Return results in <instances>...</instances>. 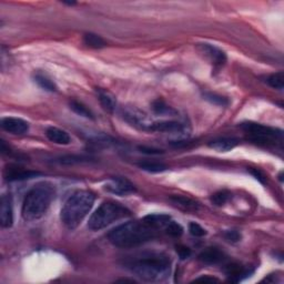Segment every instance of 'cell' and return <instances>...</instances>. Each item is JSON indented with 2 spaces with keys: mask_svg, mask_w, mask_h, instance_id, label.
Listing matches in <instances>:
<instances>
[{
  "mask_svg": "<svg viewBox=\"0 0 284 284\" xmlns=\"http://www.w3.org/2000/svg\"><path fill=\"white\" fill-rule=\"evenodd\" d=\"M46 137H47L50 141L53 142V143L57 144L66 145L71 142V138L70 136L68 135V132L56 127H49L48 129L46 130Z\"/></svg>",
  "mask_w": 284,
  "mask_h": 284,
  "instance_id": "14",
  "label": "cell"
},
{
  "mask_svg": "<svg viewBox=\"0 0 284 284\" xmlns=\"http://www.w3.org/2000/svg\"><path fill=\"white\" fill-rule=\"evenodd\" d=\"M70 109L73 112H76L77 114H79V116L81 117H85L88 119H95L94 113L91 112V110L87 108L84 103L77 101V100H71Z\"/></svg>",
  "mask_w": 284,
  "mask_h": 284,
  "instance_id": "22",
  "label": "cell"
},
{
  "mask_svg": "<svg viewBox=\"0 0 284 284\" xmlns=\"http://www.w3.org/2000/svg\"><path fill=\"white\" fill-rule=\"evenodd\" d=\"M253 271H250L248 269H244L243 267H241L240 264L232 263L229 264L226 269V273L229 278V280L232 282H239L241 280H243L244 278L250 277V274Z\"/></svg>",
  "mask_w": 284,
  "mask_h": 284,
  "instance_id": "15",
  "label": "cell"
},
{
  "mask_svg": "<svg viewBox=\"0 0 284 284\" xmlns=\"http://www.w3.org/2000/svg\"><path fill=\"white\" fill-rule=\"evenodd\" d=\"M130 215L131 211L125 205L114 202V201H106L100 204V207L91 215L88 228L93 231H99L107 228L111 223L130 217Z\"/></svg>",
  "mask_w": 284,
  "mask_h": 284,
  "instance_id": "5",
  "label": "cell"
},
{
  "mask_svg": "<svg viewBox=\"0 0 284 284\" xmlns=\"http://www.w3.org/2000/svg\"><path fill=\"white\" fill-rule=\"evenodd\" d=\"M203 97L205 100H208L210 103L215 104V106H220V107H226L229 104V99L226 97H222V95H217V94H212V93H205L203 95Z\"/></svg>",
  "mask_w": 284,
  "mask_h": 284,
  "instance_id": "25",
  "label": "cell"
},
{
  "mask_svg": "<svg viewBox=\"0 0 284 284\" xmlns=\"http://www.w3.org/2000/svg\"><path fill=\"white\" fill-rule=\"evenodd\" d=\"M239 144V140L236 138H218L210 141L209 146L218 152H228L235 149Z\"/></svg>",
  "mask_w": 284,
  "mask_h": 284,
  "instance_id": "16",
  "label": "cell"
},
{
  "mask_svg": "<svg viewBox=\"0 0 284 284\" xmlns=\"http://www.w3.org/2000/svg\"><path fill=\"white\" fill-rule=\"evenodd\" d=\"M95 195L87 190H79L72 193L61 209V221L69 230H75L84 221L93 208Z\"/></svg>",
  "mask_w": 284,
  "mask_h": 284,
  "instance_id": "4",
  "label": "cell"
},
{
  "mask_svg": "<svg viewBox=\"0 0 284 284\" xmlns=\"http://www.w3.org/2000/svg\"><path fill=\"white\" fill-rule=\"evenodd\" d=\"M171 202L176 205V207L180 208L185 211H196L199 209V204L190 198L182 195H173L170 198Z\"/></svg>",
  "mask_w": 284,
  "mask_h": 284,
  "instance_id": "18",
  "label": "cell"
},
{
  "mask_svg": "<svg viewBox=\"0 0 284 284\" xmlns=\"http://www.w3.org/2000/svg\"><path fill=\"white\" fill-rule=\"evenodd\" d=\"M139 168L141 170L146 171V172H151V173H159V172H163L166 171L168 167L166 164L160 163V162H150V161H144V162H140Z\"/></svg>",
  "mask_w": 284,
  "mask_h": 284,
  "instance_id": "23",
  "label": "cell"
},
{
  "mask_svg": "<svg viewBox=\"0 0 284 284\" xmlns=\"http://www.w3.org/2000/svg\"><path fill=\"white\" fill-rule=\"evenodd\" d=\"M196 282H218L217 279L214 278H209V277H201L199 279H196Z\"/></svg>",
  "mask_w": 284,
  "mask_h": 284,
  "instance_id": "35",
  "label": "cell"
},
{
  "mask_svg": "<svg viewBox=\"0 0 284 284\" xmlns=\"http://www.w3.org/2000/svg\"><path fill=\"white\" fill-rule=\"evenodd\" d=\"M54 198V188L49 182H40L31 188L22 202L21 214L26 221L43 218Z\"/></svg>",
  "mask_w": 284,
  "mask_h": 284,
  "instance_id": "3",
  "label": "cell"
},
{
  "mask_svg": "<svg viewBox=\"0 0 284 284\" xmlns=\"http://www.w3.org/2000/svg\"><path fill=\"white\" fill-rule=\"evenodd\" d=\"M166 232L168 233L169 236H171V237H180L182 235V232H183V229L182 227L180 226V224H178L177 222L175 221H171L169 222L168 226L166 227Z\"/></svg>",
  "mask_w": 284,
  "mask_h": 284,
  "instance_id": "28",
  "label": "cell"
},
{
  "mask_svg": "<svg viewBox=\"0 0 284 284\" xmlns=\"http://www.w3.org/2000/svg\"><path fill=\"white\" fill-rule=\"evenodd\" d=\"M106 189L110 193H113L116 195H128L136 192V188L132 183L127 180L126 178H112L106 183L104 186Z\"/></svg>",
  "mask_w": 284,
  "mask_h": 284,
  "instance_id": "7",
  "label": "cell"
},
{
  "mask_svg": "<svg viewBox=\"0 0 284 284\" xmlns=\"http://www.w3.org/2000/svg\"><path fill=\"white\" fill-rule=\"evenodd\" d=\"M231 198V193L227 190H221V191H218L215 192L214 194H212L211 196V201L212 203L215 205H223L226 204L229 200Z\"/></svg>",
  "mask_w": 284,
  "mask_h": 284,
  "instance_id": "26",
  "label": "cell"
},
{
  "mask_svg": "<svg viewBox=\"0 0 284 284\" xmlns=\"http://www.w3.org/2000/svg\"><path fill=\"white\" fill-rule=\"evenodd\" d=\"M185 130V126L178 121H160L150 123L148 131L167 132V134H178Z\"/></svg>",
  "mask_w": 284,
  "mask_h": 284,
  "instance_id": "12",
  "label": "cell"
},
{
  "mask_svg": "<svg viewBox=\"0 0 284 284\" xmlns=\"http://www.w3.org/2000/svg\"><path fill=\"white\" fill-rule=\"evenodd\" d=\"M201 51H202L205 56H207L212 63L217 66H222L227 61V56L221 49H219L210 44H201L200 46Z\"/></svg>",
  "mask_w": 284,
  "mask_h": 284,
  "instance_id": "11",
  "label": "cell"
},
{
  "mask_svg": "<svg viewBox=\"0 0 284 284\" xmlns=\"http://www.w3.org/2000/svg\"><path fill=\"white\" fill-rule=\"evenodd\" d=\"M35 81L38 84L40 88H43L46 91H49V93L57 91V86L54 85V82L46 75H43V73H37V75H35Z\"/></svg>",
  "mask_w": 284,
  "mask_h": 284,
  "instance_id": "20",
  "label": "cell"
},
{
  "mask_svg": "<svg viewBox=\"0 0 284 284\" xmlns=\"http://www.w3.org/2000/svg\"><path fill=\"white\" fill-rule=\"evenodd\" d=\"M1 128L9 134L21 136L29 130V123L20 118L7 117L1 119Z\"/></svg>",
  "mask_w": 284,
  "mask_h": 284,
  "instance_id": "8",
  "label": "cell"
},
{
  "mask_svg": "<svg viewBox=\"0 0 284 284\" xmlns=\"http://www.w3.org/2000/svg\"><path fill=\"white\" fill-rule=\"evenodd\" d=\"M224 259H226V254L220 249L214 248V246L205 249L204 251L201 252L199 255V260L201 262L208 265L219 264L223 262Z\"/></svg>",
  "mask_w": 284,
  "mask_h": 284,
  "instance_id": "13",
  "label": "cell"
},
{
  "mask_svg": "<svg viewBox=\"0 0 284 284\" xmlns=\"http://www.w3.org/2000/svg\"><path fill=\"white\" fill-rule=\"evenodd\" d=\"M146 222H149L151 226L157 229V230H162L166 229V227L171 221V218L168 214H160V213H153L149 214L143 218Z\"/></svg>",
  "mask_w": 284,
  "mask_h": 284,
  "instance_id": "19",
  "label": "cell"
},
{
  "mask_svg": "<svg viewBox=\"0 0 284 284\" xmlns=\"http://www.w3.org/2000/svg\"><path fill=\"white\" fill-rule=\"evenodd\" d=\"M13 223L12 199L10 194H3L0 204V224L2 228H10Z\"/></svg>",
  "mask_w": 284,
  "mask_h": 284,
  "instance_id": "10",
  "label": "cell"
},
{
  "mask_svg": "<svg viewBox=\"0 0 284 284\" xmlns=\"http://www.w3.org/2000/svg\"><path fill=\"white\" fill-rule=\"evenodd\" d=\"M177 252H178V254H179V256H180L181 260L188 259L191 255V250L189 248H187V246H183V245L177 246Z\"/></svg>",
  "mask_w": 284,
  "mask_h": 284,
  "instance_id": "32",
  "label": "cell"
},
{
  "mask_svg": "<svg viewBox=\"0 0 284 284\" xmlns=\"http://www.w3.org/2000/svg\"><path fill=\"white\" fill-rule=\"evenodd\" d=\"M249 140L263 146H274L282 142V131L255 122H244L241 125Z\"/></svg>",
  "mask_w": 284,
  "mask_h": 284,
  "instance_id": "6",
  "label": "cell"
},
{
  "mask_svg": "<svg viewBox=\"0 0 284 284\" xmlns=\"http://www.w3.org/2000/svg\"><path fill=\"white\" fill-rule=\"evenodd\" d=\"M159 230L144 219L140 221H129L114 228L108 233V240L117 248L130 249L154 239Z\"/></svg>",
  "mask_w": 284,
  "mask_h": 284,
  "instance_id": "2",
  "label": "cell"
},
{
  "mask_svg": "<svg viewBox=\"0 0 284 284\" xmlns=\"http://www.w3.org/2000/svg\"><path fill=\"white\" fill-rule=\"evenodd\" d=\"M139 149L141 150V152L148 153V154H160V153H162L161 150L153 149V148H146V146H139Z\"/></svg>",
  "mask_w": 284,
  "mask_h": 284,
  "instance_id": "34",
  "label": "cell"
},
{
  "mask_svg": "<svg viewBox=\"0 0 284 284\" xmlns=\"http://www.w3.org/2000/svg\"><path fill=\"white\" fill-rule=\"evenodd\" d=\"M249 171H250L251 175L253 176V177L256 179V180L260 181L261 183H262V185H264V183H265V179H267V178H265V176L263 175L262 172H261V171L259 170V169H253V168H251Z\"/></svg>",
  "mask_w": 284,
  "mask_h": 284,
  "instance_id": "33",
  "label": "cell"
},
{
  "mask_svg": "<svg viewBox=\"0 0 284 284\" xmlns=\"http://www.w3.org/2000/svg\"><path fill=\"white\" fill-rule=\"evenodd\" d=\"M97 95L100 103H101L102 108L106 111L112 113L117 108V100L114 95L103 89H97Z\"/></svg>",
  "mask_w": 284,
  "mask_h": 284,
  "instance_id": "17",
  "label": "cell"
},
{
  "mask_svg": "<svg viewBox=\"0 0 284 284\" xmlns=\"http://www.w3.org/2000/svg\"><path fill=\"white\" fill-rule=\"evenodd\" d=\"M267 82L270 87H272L274 89L282 90L284 87V73L283 71L273 73V75L269 76L267 78Z\"/></svg>",
  "mask_w": 284,
  "mask_h": 284,
  "instance_id": "24",
  "label": "cell"
},
{
  "mask_svg": "<svg viewBox=\"0 0 284 284\" xmlns=\"http://www.w3.org/2000/svg\"><path fill=\"white\" fill-rule=\"evenodd\" d=\"M84 41L85 44L88 46L90 48H94V49H101L106 47V41H104L101 37L95 35V34H86L84 36Z\"/></svg>",
  "mask_w": 284,
  "mask_h": 284,
  "instance_id": "21",
  "label": "cell"
},
{
  "mask_svg": "<svg viewBox=\"0 0 284 284\" xmlns=\"http://www.w3.org/2000/svg\"><path fill=\"white\" fill-rule=\"evenodd\" d=\"M224 237H226V239L228 241L232 242V243H235V242H237V241L241 240V235L237 231H236V230L228 231L226 235H224Z\"/></svg>",
  "mask_w": 284,
  "mask_h": 284,
  "instance_id": "31",
  "label": "cell"
},
{
  "mask_svg": "<svg viewBox=\"0 0 284 284\" xmlns=\"http://www.w3.org/2000/svg\"><path fill=\"white\" fill-rule=\"evenodd\" d=\"M40 176V172L27 170L24 168H19L16 166H8L6 167L3 171V177L7 181H24L28 180V179H33L35 177Z\"/></svg>",
  "mask_w": 284,
  "mask_h": 284,
  "instance_id": "9",
  "label": "cell"
},
{
  "mask_svg": "<svg viewBox=\"0 0 284 284\" xmlns=\"http://www.w3.org/2000/svg\"><path fill=\"white\" fill-rule=\"evenodd\" d=\"M152 109L157 114H171L175 112L162 99H158L153 101Z\"/></svg>",
  "mask_w": 284,
  "mask_h": 284,
  "instance_id": "27",
  "label": "cell"
},
{
  "mask_svg": "<svg viewBox=\"0 0 284 284\" xmlns=\"http://www.w3.org/2000/svg\"><path fill=\"white\" fill-rule=\"evenodd\" d=\"M87 160V158L79 157V155H68V157H62L59 159V163L61 164H73V163H79Z\"/></svg>",
  "mask_w": 284,
  "mask_h": 284,
  "instance_id": "30",
  "label": "cell"
},
{
  "mask_svg": "<svg viewBox=\"0 0 284 284\" xmlns=\"http://www.w3.org/2000/svg\"><path fill=\"white\" fill-rule=\"evenodd\" d=\"M125 267L149 282H160L170 273V259L159 252H144L125 261Z\"/></svg>",
  "mask_w": 284,
  "mask_h": 284,
  "instance_id": "1",
  "label": "cell"
},
{
  "mask_svg": "<svg viewBox=\"0 0 284 284\" xmlns=\"http://www.w3.org/2000/svg\"><path fill=\"white\" fill-rule=\"evenodd\" d=\"M189 231L191 235L195 237H201L207 235V231H205L204 229L200 226V224L195 223V222H191L189 224Z\"/></svg>",
  "mask_w": 284,
  "mask_h": 284,
  "instance_id": "29",
  "label": "cell"
}]
</instances>
